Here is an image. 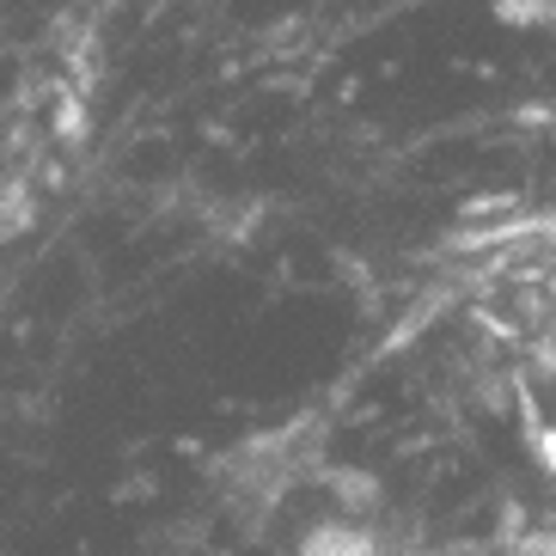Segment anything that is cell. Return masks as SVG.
<instances>
[{"label": "cell", "mask_w": 556, "mask_h": 556, "mask_svg": "<svg viewBox=\"0 0 556 556\" xmlns=\"http://www.w3.org/2000/svg\"><path fill=\"white\" fill-rule=\"evenodd\" d=\"M526 446H532V458L556 477V434H551V428H532V441H526Z\"/></svg>", "instance_id": "7a4b0ae2"}, {"label": "cell", "mask_w": 556, "mask_h": 556, "mask_svg": "<svg viewBox=\"0 0 556 556\" xmlns=\"http://www.w3.org/2000/svg\"><path fill=\"white\" fill-rule=\"evenodd\" d=\"M495 18L520 25V31H544V25H556V0H495Z\"/></svg>", "instance_id": "6da1fadb"}]
</instances>
